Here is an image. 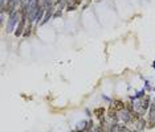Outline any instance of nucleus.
I'll use <instances>...</instances> for the list:
<instances>
[{"label": "nucleus", "instance_id": "nucleus-10", "mask_svg": "<svg viewBox=\"0 0 155 132\" xmlns=\"http://www.w3.org/2000/svg\"><path fill=\"white\" fill-rule=\"evenodd\" d=\"M31 33H32V24H27V28H25V31H24L23 37H28Z\"/></svg>", "mask_w": 155, "mask_h": 132}, {"label": "nucleus", "instance_id": "nucleus-1", "mask_svg": "<svg viewBox=\"0 0 155 132\" xmlns=\"http://www.w3.org/2000/svg\"><path fill=\"white\" fill-rule=\"evenodd\" d=\"M20 19H21V12L19 9H16L15 12L9 15L8 24H7V33H15V28L19 25Z\"/></svg>", "mask_w": 155, "mask_h": 132}, {"label": "nucleus", "instance_id": "nucleus-9", "mask_svg": "<svg viewBox=\"0 0 155 132\" xmlns=\"http://www.w3.org/2000/svg\"><path fill=\"white\" fill-rule=\"evenodd\" d=\"M154 127H155V118H147V128L151 130Z\"/></svg>", "mask_w": 155, "mask_h": 132}, {"label": "nucleus", "instance_id": "nucleus-2", "mask_svg": "<svg viewBox=\"0 0 155 132\" xmlns=\"http://www.w3.org/2000/svg\"><path fill=\"white\" fill-rule=\"evenodd\" d=\"M21 2V0H7V4L3 7V11H5L7 13H8V15H11L12 12H15L16 11V5L19 4V3Z\"/></svg>", "mask_w": 155, "mask_h": 132}, {"label": "nucleus", "instance_id": "nucleus-14", "mask_svg": "<svg viewBox=\"0 0 155 132\" xmlns=\"http://www.w3.org/2000/svg\"><path fill=\"white\" fill-rule=\"evenodd\" d=\"M130 132H138V131H137V130H133V131H131V130H130Z\"/></svg>", "mask_w": 155, "mask_h": 132}, {"label": "nucleus", "instance_id": "nucleus-15", "mask_svg": "<svg viewBox=\"0 0 155 132\" xmlns=\"http://www.w3.org/2000/svg\"><path fill=\"white\" fill-rule=\"evenodd\" d=\"M153 68H154V69H155V62H154V64H153Z\"/></svg>", "mask_w": 155, "mask_h": 132}, {"label": "nucleus", "instance_id": "nucleus-11", "mask_svg": "<svg viewBox=\"0 0 155 132\" xmlns=\"http://www.w3.org/2000/svg\"><path fill=\"white\" fill-rule=\"evenodd\" d=\"M93 132H105V128L102 127V125H100V124H97L96 127H94V130Z\"/></svg>", "mask_w": 155, "mask_h": 132}, {"label": "nucleus", "instance_id": "nucleus-8", "mask_svg": "<svg viewBox=\"0 0 155 132\" xmlns=\"http://www.w3.org/2000/svg\"><path fill=\"white\" fill-rule=\"evenodd\" d=\"M50 16H53V11L52 9H48V11L45 12V16H44V19H43V21H41V25H44L46 21L50 19Z\"/></svg>", "mask_w": 155, "mask_h": 132}, {"label": "nucleus", "instance_id": "nucleus-4", "mask_svg": "<svg viewBox=\"0 0 155 132\" xmlns=\"http://www.w3.org/2000/svg\"><path fill=\"white\" fill-rule=\"evenodd\" d=\"M112 104L114 106V108H115L118 112L126 110V103H125L123 100H121V99H114V100L112 102Z\"/></svg>", "mask_w": 155, "mask_h": 132}, {"label": "nucleus", "instance_id": "nucleus-3", "mask_svg": "<svg viewBox=\"0 0 155 132\" xmlns=\"http://www.w3.org/2000/svg\"><path fill=\"white\" fill-rule=\"evenodd\" d=\"M118 118H119V122H122L123 124H133V120H131V114L127 110L119 111L118 112Z\"/></svg>", "mask_w": 155, "mask_h": 132}, {"label": "nucleus", "instance_id": "nucleus-13", "mask_svg": "<svg viewBox=\"0 0 155 132\" xmlns=\"http://www.w3.org/2000/svg\"><path fill=\"white\" fill-rule=\"evenodd\" d=\"M60 15H61V9H59V11L53 15V17H60Z\"/></svg>", "mask_w": 155, "mask_h": 132}, {"label": "nucleus", "instance_id": "nucleus-6", "mask_svg": "<svg viewBox=\"0 0 155 132\" xmlns=\"http://www.w3.org/2000/svg\"><path fill=\"white\" fill-rule=\"evenodd\" d=\"M93 114H94V116H96L97 119H101V118L105 116L106 110H105V107H98V108H96V110H94Z\"/></svg>", "mask_w": 155, "mask_h": 132}, {"label": "nucleus", "instance_id": "nucleus-7", "mask_svg": "<svg viewBox=\"0 0 155 132\" xmlns=\"http://www.w3.org/2000/svg\"><path fill=\"white\" fill-rule=\"evenodd\" d=\"M86 124H87V120H81L80 123L77 124L76 130H77V131H81V132H84V131H85V128H86Z\"/></svg>", "mask_w": 155, "mask_h": 132}, {"label": "nucleus", "instance_id": "nucleus-5", "mask_svg": "<svg viewBox=\"0 0 155 132\" xmlns=\"http://www.w3.org/2000/svg\"><path fill=\"white\" fill-rule=\"evenodd\" d=\"M147 128V120L144 119L143 116L139 119V120L135 123V130L138 131V132H142V131H144Z\"/></svg>", "mask_w": 155, "mask_h": 132}, {"label": "nucleus", "instance_id": "nucleus-12", "mask_svg": "<svg viewBox=\"0 0 155 132\" xmlns=\"http://www.w3.org/2000/svg\"><path fill=\"white\" fill-rule=\"evenodd\" d=\"M29 2H31V0H21V5L23 7H28Z\"/></svg>", "mask_w": 155, "mask_h": 132}]
</instances>
